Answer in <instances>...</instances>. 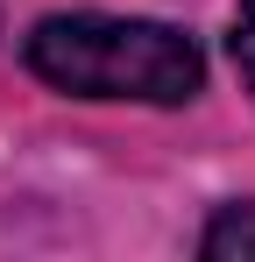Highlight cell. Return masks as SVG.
Instances as JSON below:
<instances>
[{"label": "cell", "mask_w": 255, "mask_h": 262, "mask_svg": "<svg viewBox=\"0 0 255 262\" xmlns=\"http://www.w3.org/2000/svg\"><path fill=\"white\" fill-rule=\"evenodd\" d=\"M29 64L57 92L149 99V106H177L206 78L192 36H177L163 21H121V14H57V21H42L29 36Z\"/></svg>", "instance_id": "obj_1"}, {"label": "cell", "mask_w": 255, "mask_h": 262, "mask_svg": "<svg viewBox=\"0 0 255 262\" xmlns=\"http://www.w3.org/2000/svg\"><path fill=\"white\" fill-rule=\"evenodd\" d=\"M206 255L213 262H255V206H227L206 227Z\"/></svg>", "instance_id": "obj_2"}, {"label": "cell", "mask_w": 255, "mask_h": 262, "mask_svg": "<svg viewBox=\"0 0 255 262\" xmlns=\"http://www.w3.org/2000/svg\"><path fill=\"white\" fill-rule=\"evenodd\" d=\"M234 64H241V78L255 92V0H241V14H234Z\"/></svg>", "instance_id": "obj_3"}]
</instances>
